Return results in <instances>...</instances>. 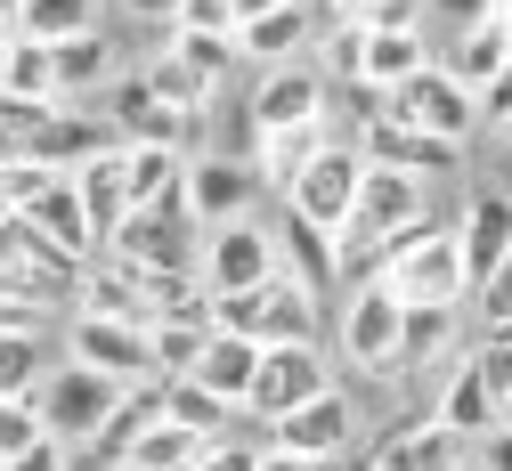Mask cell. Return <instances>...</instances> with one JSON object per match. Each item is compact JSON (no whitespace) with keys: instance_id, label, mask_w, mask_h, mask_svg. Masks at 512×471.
Here are the masks:
<instances>
[{"instance_id":"6da1fadb","label":"cell","mask_w":512,"mask_h":471,"mask_svg":"<svg viewBox=\"0 0 512 471\" xmlns=\"http://www.w3.org/2000/svg\"><path fill=\"white\" fill-rule=\"evenodd\" d=\"M366 285H382L399 309H464V301H472L456 228H439V220H415L399 244H382V260H374Z\"/></svg>"},{"instance_id":"7a4b0ae2","label":"cell","mask_w":512,"mask_h":471,"mask_svg":"<svg viewBox=\"0 0 512 471\" xmlns=\"http://www.w3.org/2000/svg\"><path fill=\"white\" fill-rule=\"evenodd\" d=\"M196 220H187V195H171V204H139L131 220H122L106 236V260L139 268V277H196Z\"/></svg>"},{"instance_id":"3957f363","label":"cell","mask_w":512,"mask_h":471,"mask_svg":"<svg viewBox=\"0 0 512 471\" xmlns=\"http://www.w3.org/2000/svg\"><path fill=\"white\" fill-rule=\"evenodd\" d=\"M252 147L261 139H285V130H317V122H334V82H326V65L301 57V65H269L261 82H252Z\"/></svg>"},{"instance_id":"277c9868","label":"cell","mask_w":512,"mask_h":471,"mask_svg":"<svg viewBox=\"0 0 512 471\" xmlns=\"http://www.w3.org/2000/svg\"><path fill=\"white\" fill-rule=\"evenodd\" d=\"M382 122H399V130H423V139H439V147H464L472 130H480V98L447 74V65L431 57L415 82H399L391 98H382Z\"/></svg>"},{"instance_id":"5b68a950","label":"cell","mask_w":512,"mask_h":471,"mask_svg":"<svg viewBox=\"0 0 512 471\" xmlns=\"http://www.w3.org/2000/svg\"><path fill=\"white\" fill-rule=\"evenodd\" d=\"M114 398H122V382H106V374H90V366H49L41 374V390H33V415H41V431L57 439V447H98V431H106V415H114Z\"/></svg>"},{"instance_id":"8992f818","label":"cell","mask_w":512,"mask_h":471,"mask_svg":"<svg viewBox=\"0 0 512 471\" xmlns=\"http://www.w3.org/2000/svg\"><path fill=\"white\" fill-rule=\"evenodd\" d=\"M277 277V228L269 220H236V228H204L196 244V285L212 301H236V293H261Z\"/></svg>"},{"instance_id":"52a82bcc","label":"cell","mask_w":512,"mask_h":471,"mask_svg":"<svg viewBox=\"0 0 512 471\" xmlns=\"http://www.w3.org/2000/svg\"><path fill=\"white\" fill-rule=\"evenodd\" d=\"M261 163L252 155H187V220L204 228H236V220H261Z\"/></svg>"},{"instance_id":"ba28073f","label":"cell","mask_w":512,"mask_h":471,"mask_svg":"<svg viewBox=\"0 0 512 471\" xmlns=\"http://www.w3.org/2000/svg\"><path fill=\"white\" fill-rule=\"evenodd\" d=\"M358 179H366V155H358L350 139H334L326 155H309V163L285 179V212L309 220V228H326V236H342V220H350V204H358Z\"/></svg>"},{"instance_id":"9c48e42d","label":"cell","mask_w":512,"mask_h":471,"mask_svg":"<svg viewBox=\"0 0 512 471\" xmlns=\"http://www.w3.org/2000/svg\"><path fill=\"white\" fill-rule=\"evenodd\" d=\"M66 358L131 390V382H155V333H147V325H114V317L74 309V325H66Z\"/></svg>"},{"instance_id":"30bf717a","label":"cell","mask_w":512,"mask_h":471,"mask_svg":"<svg viewBox=\"0 0 512 471\" xmlns=\"http://www.w3.org/2000/svg\"><path fill=\"white\" fill-rule=\"evenodd\" d=\"M334 390V358L317 350V342H293V350H261V374H252V398H244V415H261V423H285L293 407H309V398H326Z\"/></svg>"},{"instance_id":"8fae6325","label":"cell","mask_w":512,"mask_h":471,"mask_svg":"<svg viewBox=\"0 0 512 471\" xmlns=\"http://www.w3.org/2000/svg\"><path fill=\"white\" fill-rule=\"evenodd\" d=\"M350 439H358L350 390H326V398H309V407H293L285 423H269V447H285L301 463H350Z\"/></svg>"},{"instance_id":"7c38bea8","label":"cell","mask_w":512,"mask_h":471,"mask_svg":"<svg viewBox=\"0 0 512 471\" xmlns=\"http://www.w3.org/2000/svg\"><path fill=\"white\" fill-rule=\"evenodd\" d=\"M399 301L382 293V285H358L350 301H342V358L358 366V374H399Z\"/></svg>"},{"instance_id":"4fadbf2b","label":"cell","mask_w":512,"mask_h":471,"mask_svg":"<svg viewBox=\"0 0 512 471\" xmlns=\"http://www.w3.org/2000/svg\"><path fill=\"white\" fill-rule=\"evenodd\" d=\"M456 252H464V277L472 293L512 260V187H472L464 195V220H456Z\"/></svg>"},{"instance_id":"5bb4252c","label":"cell","mask_w":512,"mask_h":471,"mask_svg":"<svg viewBox=\"0 0 512 471\" xmlns=\"http://www.w3.org/2000/svg\"><path fill=\"white\" fill-rule=\"evenodd\" d=\"M366 163H382V171H407V179H447V171H464V147H439V139H423V130H399V122H366L358 139H350Z\"/></svg>"},{"instance_id":"9a60e30c","label":"cell","mask_w":512,"mask_h":471,"mask_svg":"<svg viewBox=\"0 0 512 471\" xmlns=\"http://www.w3.org/2000/svg\"><path fill=\"white\" fill-rule=\"evenodd\" d=\"M317 49V17H309V0H277L269 17H252V25H236V57L244 65H301Z\"/></svg>"},{"instance_id":"2e32d148","label":"cell","mask_w":512,"mask_h":471,"mask_svg":"<svg viewBox=\"0 0 512 471\" xmlns=\"http://www.w3.org/2000/svg\"><path fill=\"white\" fill-rule=\"evenodd\" d=\"M277 268L309 293V301H326V293H342V252H334V236L326 228H309V220H277Z\"/></svg>"},{"instance_id":"e0dca14e","label":"cell","mask_w":512,"mask_h":471,"mask_svg":"<svg viewBox=\"0 0 512 471\" xmlns=\"http://www.w3.org/2000/svg\"><path fill=\"white\" fill-rule=\"evenodd\" d=\"M82 309L114 317V325H155V277H139V268H122V260L98 252L82 268Z\"/></svg>"},{"instance_id":"ac0fdd59","label":"cell","mask_w":512,"mask_h":471,"mask_svg":"<svg viewBox=\"0 0 512 471\" xmlns=\"http://www.w3.org/2000/svg\"><path fill=\"white\" fill-rule=\"evenodd\" d=\"M431 65V33H358V65H350V82L374 90V98H391L399 82H415Z\"/></svg>"},{"instance_id":"d6986e66","label":"cell","mask_w":512,"mask_h":471,"mask_svg":"<svg viewBox=\"0 0 512 471\" xmlns=\"http://www.w3.org/2000/svg\"><path fill=\"white\" fill-rule=\"evenodd\" d=\"M366 463L374 471H464V439L447 423H431V415H415V423H399L391 439H382Z\"/></svg>"},{"instance_id":"ffe728a7","label":"cell","mask_w":512,"mask_h":471,"mask_svg":"<svg viewBox=\"0 0 512 471\" xmlns=\"http://www.w3.org/2000/svg\"><path fill=\"white\" fill-rule=\"evenodd\" d=\"M49 65H57V106H90L98 114V98L114 82V41L106 33H74V41L49 49Z\"/></svg>"},{"instance_id":"44dd1931","label":"cell","mask_w":512,"mask_h":471,"mask_svg":"<svg viewBox=\"0 0 512 471\" xmlns=\"http://www.w3.org/2000/svg\"><path fill=\"white\" fill-rule=\"evenodd\" d=\"M252 374H261V342H244V333H212L204 358L187 366V382L212 390L220 407H244V398H252Z\"/></svg>"},{"instance_id":"7402d4cb","label":"cell","mask_w":512,"mask_h":471,"mask_svg":"<svg viewBox=\"0 0 512 471\" xmlns=\"http://www.w3.org/2000/svg\"><path fill=\"white\" fill-rule=\"evenodd\" d=\"M66 179H74L82 220H90V236H98V252H106V236L131 220V179H122V147H114V155H98V163H82V171H66Z\"/></svg>"},{"instance_id":"603a6c76","label":"cell","mask_w":512,"mask_h":471,"mask_svg":"<svg viewBox=\"0 0 512 471\" xmlns=\"http://www.w3.org/2000/svg\"><path fill=\"white\" fill-rule=\"evenodd\" d=\"M25 228L49 244V252H66V260H98V236H90V220H82V195H74V179H57L49 195H41V204L25 212Z\"/></svg>"},{"instance_id":"cb8c5ba5","label":"cell","mask_w":512,"mask_h":471,"mask_svg":"<svg viewBox=\"0 0 512 471\" xmlns=\"http://www.w3.org/2000/svg\"><path fill=\"white\" fill-rule=\"evenodd\" d=\"M431 423H447V431H456L464 447L496 431V398H488V382H480V366H472V358H464L456 374H447V390H439V407H431Z\"/></svg>"},{"instance_id":"d4e9b609","label":"cell","mask_w":512,"mask_h":471,"mask_svg":"<svg viewBox=\"0 0 512 471\" xmlns=\"http://www.w3.org/2000/svg\"><path fill=\"white\" fill-rule=\"evenodd\" d=\"M147 423H163V382H131V390H122L114 398V415H106V431H98V471H114L122 455H131V439L147 431Z\"/></svg>"},{"instance_id":"484cf974","label":"cell","mask_w":512,"mask_h":471,"mask_svg":"<svg viewBox=\"0 0 512 471\" xmlns=\"http://www.w3.org/2000/svg\"><path fill=\"white\" fill-rule=\"evenodd\" d=\"M439 65H447V74H456V82L480 98V90L504 74V65H512V41H504V25H472V33L447 41V57H439Z\"/></svg>"},{"instance_id":"4316f807","label":"cell","mask_w":512,"mask_h":471,"mask_svg":"<svg viewBox=\"0 0 512 471\" xmlns=\"http://www.w3.org/2000/svg\"><path fill=\"white\" fill-rule=\"evenodd\" d=\"M122 179H131V212L187 195V155L179 147H122Z\"/></svg>"},{"instance_id":"83f0119b","label":"cell","mask_w":512,"mask_h":471,"mask_svg":"<svg viewBox=\"0 0 512 471\" xmlns=\"http://www.w3.org/2000/svg\"><path fill=\"white\" fill-rule=\"evenodd\" d=\"M220 439H196V431H179V423H147L131 439V455H122V471H196Z\"/></svg>"},{"instance_id":"f1b7e54d","label":"cell","mask_w":512,"mask_h":471,"mask_svg":"<svg viewBox=\"0 0 512 471\" xmlns=\"http://www.w3.org/2000/svg\"><path fill=\"white\" fill-rule=\"evenodd\" d=\"M163 423H179V431H196V439H236V407H220L212 390H196V382H163Z\"/></svg>"},{"instance_id":"f546056e","label":"cell","mask_w":512,"mask_h":471,"mask_svg":"<svg viewBox=\"0 0 512 471\" xmlns=\"http://www.w3.org/2000/svg\"><path fill=\"white\" fill-rule=\"evenodd\" d=\"M171 57H179L212 98L236 82V65H244V57H236V33H179V25H171Z\"/></svg>"},{"instance_id":"4dcf8cb0","label":"cell","mask_w":512,"mask_h":471,"mask_svg":"<svg viewBox=\"0 0 512 471\" xmlns=\"http://www.w3.org/2000/svg\"><path fill=\"white\" fill-rule=\"evenodd\" d=\"M74 33H98V0H25L17 9V41H74Z\"/></svg>"},{"instance_id":"1f68e13d","label":"cell","mask_w":512,"mask_h":471,"mask_svg":"<svg viewBox=\"0 0 512 471\" xmlns=\"http://www.w3.org/2000/svg\"><path fill=\"white\" fill-rule=\"evenodd\" d=\"M0 98L57 106V65H49V41H17V49H9V65H0Z\"/></svg>"},{"instance_id":"d6a6232c","label":"cell","mask_w":512,"mask_h":471,"mask_svg":"<svg viewBox=\"0 0 512 471\" xmlns=\"http://www.w3.org/2000/svg\"><path fill=\"white\" fill-rule=\"evenodd\" d=\"M456 317H464V309H407V317H399V374L456 350Z\"/></svg>"},{"instance_id":"836d02e7","label":"cell","mask_w":512,"mask_h":471,"mask_svg":"<svg viewBox=\"0 0 512 471\" xmlns=\"http://www.w3.org/2000/svg\"><path fill=\"white\" fill-rule=\"evenodd\" d=\"M139 82H147V90H155V98H163L179 122H204V106H212V90H204L196 74H187V65H179L171 49H155V57H147V74H139Z\"/></svg>"},{"instance_id":"e575fe53","label":"cell","mask_w":512,"mask_h":471,"mask_svg":"<svg viewBox=\"0 0 512 471\" xmlns=\"http://www.w3.org/2000/svg\"><path fill=\"white\" fill-rule=\"evenodd\" d=\"M57 122V106H25V98H0V163H33L41 155V130Z\"/></svg>"},{"instance_id":"d590c367","label":"cell","mask_w":512,"mask_h":471,"mask_svg":"<svg viewBox=\"0 0 512 471\" xmlns=\"http://www.w3.org/2000/svg\"><path fill=\"white\" fill-rule=\"evenodd\" d=\"M41 374V333H0V398H33Z\"/></svg>"},{"instance_id":"8d00e7d4","label":"cell","mask_w":512,"mask_h":471,"mask_svg":"<svg viewBox=\"0 0 512 471\" xmlns=\"http://www.w3.org/2000/svg\"><path fill=\"white\" fill-rule=\"evenodd\" d=\"M147 333H155V382H179L187 366L204 358V342H212L204 325H147Z\"/></svg>"},{"instance_id":"74e56055","label":"cell","mask_w":512,"mask_h":471,"mask_svg":"<svg viewBox=\"0 0 512 471\" xmlns=\"http://www.w3.org/2000/svg\"><path fill=\"white\" fill-rule=\"evenodd\" d=\"M57 179H66V171H41V163H0V212H9V220H25V212L41 204Z\"/></svg>"},{"instance_id":"f35d334b","label":"cell","mask_w":512,"mask_h":471,"mask_svg":"<svg viewBox=\"0 0 512 471\" xmlns=\"http://www.w3.org/2000/svg\"><path fill=\"white\" fill-rule=\"evenodd\" d=\"M496 17H504V0H423V25H447V33H472Z\"/></svg>"},{"instance_id":"ab89813d","label":"cell","mask_w":512,"mask_h":471,"mask_svg":"<svg viewBox=\"0 0 512 471\" xmlns=\"http://www.w3.org/2000/svg\"><path fill=\"white\" fill-rule=\"evenodd\" d=\"M472 366H480V382H488V398H496V415H504V398H512V333H488V350H480Z\"/></svg>"},{"instance_id":"60d3db41","label":"cell","mask_w":512,"mask_h":471,"mask_svg":"<svg viewBox=\"0 0 512 471\" xmlns=\"http://www.w3.org/2000/svg\"><path fill=\"white\" fill-rule=\"evenodd\" d=\"M472 301H480V317H488V333H512V260L496 268V277H488V285H480Z\"/></svg>"},{"instance_id":"b9f144b4","label":"cell","mask_w":512,"mask_h":471,"mask_svg":"<svg viewBox=\"0 0 512 471\" xmlns=\"http://www.w3.org/2000/svg\"><path fill=\"white\" fill-rule=\"evenodd\" d=\"M41 325H49V309H33V301H17L0 285V333H41Z\"/></svg>"},{"instance_id":"7bdbcfd3","label":"cell","mask_w":512,"mask_h":471,"mask_svg":"<svg viewBox=\"0 0 512 471\" xmlns=\"http://www.w3.org/2000/svg\"><path fill=\"white\" fill-rule=\"evenodd\" d=\"M480 122H496V130H512V65H504V74L480 90Z\"/></svg>"},{"instance_id":"ee69618b","label":"cell","mask_w":512,"mask_h":471,"mask_svg":"<svg viewBox=\"0 0 512 471\" xmlns=\"http://www.w3.org/2000/svg\"><path fill=\"white\" fill-rule=\"evenodd\" d=\"M9 471H74V447H57V439H41V447H25Z\"/></svg>"},{"instance_id":"f6af8a7d","label":"cell","mask_w":512,"mask_h":471,"mask_svg":"<svg viewBox=\"0 0 512 471\" xmlns=\"http://www.w3.org/2000/svg\"><path fill=\"white\" fill-rule=\"evenodd\" d=\"M252 463H261V447H236V439H220V447H212L196 471H252Z\"/></svg>"},{"instance_id":"bcb514c9","label":"cell","mask_w":512,"mask_h":471,"mask_svg":"<svg viewBox=\"0 0 512 471\" xmlns=\"http://www.w3.org/2000/svg\"><path fill=\"white\" fill-rule=\"evenodd\" d=\"M480 447H488V455H480V471H512V423H496Z\"/></svg>"},{"instance_id":"7dc6e473","label":"cell","mask_w":512,"mask_h":471,"mask_svg":"<svg viewBox=\"0 0 512 471\" xmlns=\"http://www.w3.org/2000/svg\"><path fill=\"white\" fill-rule=\"evenodd\" d=\"M17 244H25V220H9V212H0V277L17 268Z\"/></svg>"},{"instance_id":"c3c4849f","label":"cell","mask_w":512,"mask_h":471,"mask_svg":"<svg viewBox=\"0 0 512 471\" xmlns=\"http://www.w3.org/2000/svg\"><path fill=\"white\" fill-rule=\"evenodd\" d=\"M131 17H147V25H179V0H122Z\"/></svg>"},{"instance_id":"681fc988","label":"cell","mask_w":512,"mask_h":471,"mask_svg":"<svg viewBox=\"0 0 512 471\" xmlns=\"http://www.w3.org/2000/svg\"><path fill=\"white\" fill-rule=\"evenodd\" d=\"M252 471H326V463H301V455H285V447H261V463Z\"/></svg>"},{"instance_id":"f907efd6","label":"cell","mask_w":512,"mask_h":471,"mask_svg":"<svg viewBox=\"0 0 512 471\" xmlns=\"http://www.w3.org/2000/svg\"><path fill=\"white\" fill-rule=\"evenodd\" d=\"M220 9H228V33H236V25H252V17H269L277 0H220Z\"/></svg>"},{"instance_id":"816d5d0a","label":"cell","mask_w":512,"mask_h":471,"mask_svg":"<svg viewBox=\"0 0 512 471\" xmlns=\"http://www.w3.org/2000/svg\"><path fill=\"white\" fill-rule=\"evenodd\" d=\"M326 9H334L342 25H358V9H366V0H326Z\"/></svg>"},{"instance_id":"f5cc1de1","label":"cell","mask_w":512,"mask_h":471,"mask_svg":"<svg viewBox=\"0 0 512 471\" xmlns=\"http://www.w3.org/2000/svg\"><path fill=\"white\" fill-rule=\"evenodd\" d=\"M9 49H17V25H9V17H0V65H9Z\"/></svg>"},{"instance_id":"db71d44e","label":"cell","mask_w":512,"mask_h":471,"mask_svg":"<svg viewBox=\"0 0 512 471\" xmlns=\"http://www.w3.org/2000/svg\"><path fill=\"white\" fill-rule=\"evenodd\" d=\"M17 9H25V0H0V17H9V25H17Z\"/></svg>"},{"instance_id":"11a10c76","label":"cell","mask_w":512,"mask_h":471,"mask_svg":"<svg viewBox=\"0 0 512 471\" xmlns=\"http://www.w3.org/2000/svg\"><path fill=\"white\" fill-rule=\"evenodd\" d=\"M496 25H504V41H512V0H504V17H496Z\"/></svg>"},{"instance_id":"9f6ffc18","label":"cell","mask_w":512,"mask_h":471,"mask_svg":"<svg viewBox=\"0 0 512 471\" xmlns=\"http://www.w3.org/2000/svg\"><path fill=\"white\" fill-rule=\"evenodd\" d=\"M326 471H374V463H326Z\"/></svg>"},{"instance_id":"6f0895ef","label":"cell","mask_w":512,"mask_h":471,"mask_svg":"<svg viewBox=\"0 0 512 471\" xmlns=\"http://www.w3.org/2000/svg\"><path fill=\"white\" fill-rule=\"evenodd\" d=\"M496 423H512V398H504V415H496Z\"/></svg>"},{"instance_id":"680465c9","label":"cell","mask_w":512,"mask_h":471,"mask_svg":"<svg viewBox=\"0 0 512 471\" xmlns=\"http://www.w3.org/2000/svg\"><path fill=\"white\" fill-rule=\"evenodd\" d=\"M504 147H512V130H504Z\"/></svg>"},{"instance_id":"91938a15","label":"cell","mask_w":512,"mask_h":471,"mask_svg":"<svg viewBox=\"0 0 512 471\" xmlns=\"http://www.w3.org/2000/svg\"><path fill=\"white\" fill-rule=\"evenodd\" d=\"M464 471H480V463H464Z\"/></svg>"},{"instance_id":"94428289","label":"cell","mask_w":512,"mask_h":471,"mask_svg":"<svg viewBox=\"0 0 512 471\" xmlns=\"http://www.w3.org/2000/svg\"><path fill=\"white\" fill-rule=\"evenodd\" d=\"M114 471H122V463H114Z\"/></svg>"}]
</instances>
